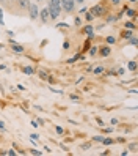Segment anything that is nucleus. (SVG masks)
I'll return each instance as SVG.
<instances>
[{
    "instance_id": "18",
    "label": "nucleus",
    "mask_w": 138,
    "mask_h": 156,
    "mask_svg": "<svg viewBox=\"0 0 138 156\" xmlns=\"http://www.w3.org/2000/svg\"><path fill=\"white\" fill-rule=\"evenodd\" d=\"M129 43H130V44H133V46H135V44L138 43V40H136V36H133V35H132L130 38H129Z\"/></svg>"
},
{
    "instance_id": "15",
    "label": "nucleus",
    "mask_w": 138,
    "mask_h": 156,
    "mask_svg": "<svg viewBox=\"0 0 138 156\" xmlns=\"http://www.w3.org/2000/svg\"><path fill=\"white\" fill-rule=\"evenodd\" d=\"M127 68L130 69V71H135V69H136V62H130V63L127 65Z\"/></svg>"
},
{
    "instance_id": "13",
    "label": "nucleus",
    "mask_w": 138,
    "mask_h": 156,
    "mask_svg": "<svg viewBox=\"0 0 138 156\" xmlns=\"http://www.w3.org/2000/svg\"><path fill=\"white\" fill-rule=\"evenodd\" d=\"M124 27H126V29H129V30H135V24L133 22H126Z\"/></svg>"
},
{
    "instance_id": "14",
    "label": "nucleus",
    "mask_w": 138,
    "mask_h": 156,
    "mask_svg": "<svg viewBox=\"0 0 138 156\" xmlns=\"http://www.w3.org/2000/svg\"><path fill=\"white\" fill-rule=\"evenodd\" d=\"M124 11L127 13V16H135V10H132V8H124Z\"/></svg>"
},
{
    "instance_id": "39",
    "label": "nucleus",
    "mask_w": 138,
    "mask_h": 156,
    "mask_svg": "<svg viewBox=\"0 0 138 156\" xmlns=\"http://www.w3.org/2000/svg\"><path fill=\"white\" fill-rule=\"evenodd\" d=\"M76 2H77V3H83V2H85V0H76Z\"/></svg>"
},
{
    "instance_id": "10",
    "label": "nucleus",
    "mask_w": 138,
    "mask_h": 156,
    "mask_svg": "<svg viewBox=\"0 0 138 156\" xmlns=\"http://www.w3.org/2000/svg\"><path fill=\"white\" fill-rule=\"evenodd\" d=\"M132 35H133V33H132V30L126 29V32H123V38H124V40H129V38H130Z\"/></svg>"
},
{
    "instance_id": "32",
    "label": "nucleus",
    "mask_w": 138,
    "mask_h": 156,
    "mask_svg": "<svg viewBox=\"0 0 138 156\" xmlns=\"http://www.w3.org/2000/svg\"><path fill=\"white\" fill-rule=\"evenodd\" d=\"M0 129H2V131H3V129H5V123H3V122H2V120H0Z\"/></svg>"
},
{
    "instance_id": "20",
    "label": "nucleus",
    "mask_w": 138,
    "mask_h": 156,
    "mask_svg": "<svg viewBox=\"0 0 138 156\" xmlns=\"http://www.w3.org/2000/svg\"><path fill=\"white\" fill-rule=\"evenodd\" d=\"M104 71H105V69H104L102 66H97V68L94 69V74H100V73H104Z\"/></svg>"
},
{
    "instance_id": "25",
    "label": "nucleus",
    "mask_w": 138,
    "mask_h": 156,
    "mask_svg": "<svg viewBox=\"0 0 138 156\" xmlns=\"http://www.w3.org/2000/svg\"><path fill=\"white\" fill-rule=\"evenodd\" d=\"M30 137H32V140H35V142H36V140H39V136H38V134H32Z\"/></svg>"
},
{
    "instance_id": "21",
    "label": "nucleus",
    "mask_w": 138,
    "mask_h": 156,
    "mask_svg": "<svg viewBox=\"0 0 138 156\" xmlns=\"http://www.w3.org/2000/svg\"><path fill=\"white\" fill-rule=\"evenodd\" d=\"M129 150H132V151H136V144H135V142H132L130 145H129Z\"/></svg>"
},
{
    "instance_id": "2",
    "label": "nucleus",
    "mask_w": 138,
    "mask_h": 156,
    "mask_svg": "<svg viewBox=\"0 0 138 156\" xmlns=\"http://www.w3.org/2000/svg\"><path fill=\"white\" fill-rule=\"evenodd\" d=\"M74 5H76V0H61V10H64L66 13L74 11Z\"/></svg>"
},
{
    "instance_id": "28",
    "label": "nucleus",
    "mask_w": 138,
    "mask_h": 156,
    "mask_svg": "<svg viewBox=\"0 0 138 156\" xmlns=\"http://www.w3.org/2000/svg\"><path fill=\"white\" fill-rule=\"evenodd\" d=\"M79 58H80V57H79V55H76V57H72V58H71V60H69V63H74V62H77V60H79Z\"/></svg>"
},
{
    "instance_id": "6",
    "label": "nucleus",
    "mask_w": 138,
    "mask_h": 156,
    "mask_svg": "<svg viewBox=\"0 0 138 156\" xmlns=\"http://www.w3.org/2000/svg\"><path fill=\"white\" fill-rule=\"evenodd\" d=\"M100 51H99V54L102 57H108L110 55V52H112V49H110V46H102V48H99Z\"/></svg>"
},
{
    "instance_id": "37",
    "label": "nucleus",
    "mask_w": 138,
    "mask_h": 156,
    "mask_svg": "<svg viewBox=\"0 0 138 156\" xmlns=\"http://www.w3.org/2000/svg\"><path fill=\"white\" fill-rule=\"evenodd\" d=\"M112 125H113V126L118 125V120H116V118H113V120H112Z\"/></svg>"
},
{
    "instance_id": "36",
    "label": "nucleus",
    "mask_w": 138,
    "mask_h": 156,
    "mask_svg": "<svg viewBox=\"0 0 138 156\" xmlns=\"http://www.w3.org/2000/svg\"><path fill=\"white\" fill-rule=\"evenodd\" d=\"M58 27H68V24H64V22H60V24H58Z\"/></svg>"
},
{
    "instance_id": "31",
    "label": "nucleus",
    "mask_w": 138,
    "mask_h": 156,
    "mask_svg": "<svg viewBox=\"0 0 138 156\" xmlns=\"http://www.w3.org/2000/svg\"><path fill=\"white\" fill-rule=\"evenodd\" d=\"M110 2H112L113 5H119V3H121V0H110Z\"/></svg>"
},
{
    "instance_id": "40",
    "label": "nucleus",
    "mask_w": 138,
    "mask_h": 156,
    "mask_svg": "<svg viewBox=\"0 0 138 156\" xmlns=\"http://www.w3.org/2000/svg\"><path fill=\"white\" fill-rule=\"evenodd\" d=\"M129 2H132V3H135V2H136V0H129Z\"/></svg>"
},
{
    "instance_id": "19",
    "label": "nucleus",
    "mask_w": 138,
    "mask_h": 156,
    "mask_svg": "<svg viewBox=\"0 0 138 156\" xmlns=\"http://www.w3.org/2000/svg\"><path fill=\"white\" fill-rule=\"evenodd\" d=\"M85 16H86V21H88V22H91V21L94 19V16H93V13H91V11H89V13H86Z\"/></svg>"
},
{
    "instance_id": "29",
    "label": "nucleus",
    "mask_w": 138,
    "mask_h": 156,
    "mask_svg": "<svg viewBox=\"0 0 138 156\" xmlns=\"http://www.w3.org/2000/svg\"><path fill=\"white\" fill-rule=\"evenodd\" d=\"M89 147H91V144H83V145H82V148H83V150H88Z\"/></svg>"
},
{
    "instance_id": "33",
    "label": "nucleus",
    "mask_w": 138,
    "mask_h": 156,
    "mask_svg": "<svg viewBox=\"0 0 138 156\" xmlns=\"http://www.w3.org/2000/svg\"><path fill=\"white\" fill-rule=\"evenodd\" d=\"M71 99H72V101H79V98H77L76 95H71Z\"/></svg>"
},
{
    "instance_id": "26",
    "label": "nucleus",
    "mask_w": 138,
    "mask_h": 156,
    "mask_svg": "<svg viewBox=\"0 0 138 156\" xmlns=\"http://www.w3.org/2000/svg\"><path fill=\"white\" fill-rule=\"evenodd\" d=\"M113 21H116V17H115V16H108V19H107V22L110 24V22H113Z\"/></svg>"
},
{
    "instance_id": "23",
    "label": "nucleus",
    "mask_w": 138,
    "mask_h": 156,
    "mask_svg": "<svg viewBox=\"0 0 138 156\" xmlns=\"http://www.w3.org/2000/svg\"><path fill=\"white\" fill-rule=\"evenodd\" d=\"M55 131H57V134H63V133H64L61 126H57V128H55Z\"/></svg>"
},
{
    "instance_id": "11",
    "label": "nucleus",
    "mask_w": 138,
    "mask_h": 156,
    "mask_svg": "<svg viewBox=\"0 0 138 156\" xmlns=\"http://www.w3.org/2000/svg\"><path fill=\"white\" fill-rule=\"evenodd\" d=\"M24 73H25L27 76H32L33 73H35V69H33L32 66H25V68H24Z\"/></svg>"
},
{
    "instance_id": "22",
    "label": "nucleus",
    "mask_w": 138,
    "mask_h": 156,
    "mask_svg": "<svg viewBox=\"0 0 138 156\" xmlns=\"http://www.w3.org/2000/svg\"><path fill=\"white\" fill-rule=\"evenodd\" d=\"M93 140H96V142H102V140H104V137H102V136H94V137H93Z\"/></svg>"
},
{
    "instance_id": "35",
    "label": "nucleus",
    "mask_w": 138,
    "mask_h": 156,
    "mask_svg": "<svg viewBox=\"0 0 138 156\" xmlns=\"http://www.w3.org/2000/svg\"><path fill=\"white\" fill-rule=\"evenodd\" d=\"M74 22H76V25H79V24H80V19H79V17H76V19H74Z\"/></svg>"
},
{
    "instance_id": "27",
    "label": "nucleus",
    "mask_w": 138,
    "mask_h": 156,
    "mask_svg": "<svg viewBox=\"0 0 138 156\" xmlns=\"http://www.w3.org/2000/svg\"><path fill=\"white\" fill-rule=\"evenodd\" d=\"M39 76H41L42 79H47V74H45V71H39Z\"/></svg>"
},
{
    "instance_id": "41",
    "label": "nucleus",
    "mask_w": 138,
    "mask_h": 156,
    "mask_svg": "<svg viewBox=\"0 0 138 156\" xmlns=\"http://www.w3.org/2000/svg\"><path fill=\"white\" fill-rule=\"evenodd\" d=\"M2 2H5V0H2Z\"/></svg>"
},
{
    "instance_id": "30",
    "label": "nucleus",
    "mask_w": 138,
    "mask_h": 156,
    "mask_svg": "<svg viewBox=\"0 0 138 156\" xmlns=\"http://www.w3.org/2000/svg\"><path fill=\"white\" fill-rule=\"evenodd\" d=\"M30 153H32V154H41V150H32Z\"/></svg>"
},
{
    "instance_id": "12",
    "label": "nucleus",
    "mask_w": 138,
    "mask_h": 156,
    "mask_svg": "<svg viewBox=\"0 0 138 156\" xmlns=\"http://www.w3.org/2000/svg\"><path fill=\"white\" fill-rule=\"evenodd\" d=\"M113 142H115V140H113V139H110V137H104V140H102L104 145H112Z\"/></svg>"
},
{
    "instance_id": "24",
    "label": "nucleus",
    "mask_w": 138,
    "mask_h": 156,
    "mask_svg": "<svg viewBox=\"0 0 138 156\" xmlns=\"http://www.w3.org/2000/svg\"><path fill=\"white\" fill-rule=\"evenodd\" d=\"M63 49H64V51L69 49V41H64V43H63Z\"/></svg>"
},
{
    "instance_id": "9",
    "label": "nucleus",
    "mask_w": 138,
    "mask_h": 156,
    "mask_svg": "<svg viewBox=\"0 0 138 156\" xmlns=\"http://www.w3.org/2000/svg\"><path fill=\"white\" fill-rule=\"evenodd\" d=\"M16 2L19 3V6H21V8H24V10H25V8H29V5H30L29 0H16Z\"/></svg>"
},
{
    "instance_id": "5",
    "label": "nucleus",
    "mask_w": 138,
    "mask_h": 156,
    "mask_svg": "<svg viewBox=\"0 0 138 156\" xmlns=\"http://www.w3.org/2000/svg\"><path fill=\"white\" fill-rule=\"evenodd\" d=\"M39 16H41V21L45 24L49 19H50V14H49V8H44V10L39 11Z\"/></svg>"
},
{
    "instance_id": "3",
    "label": "nucleus",
    "mask_w": 138,
    "mask_h": 156,
    "mask_svg": "<svg viewBox=\"0 0 138 156\" xmlns=\"http://www.w3.org/2000/svg\"><path fill=\"white\" fill-rule=\"evenodd\" d=\"M91 13H93L94 17H99V16H104L107 13V8L102 6V5H96V6L91 8Z\"/></svg>"
},
{
    "instance_id": "7",
    "label": "nucleus",
    "mask_w": 138,
    "mask_h": 156,
    "mask_svg": "<svg viewBox=\"0 0 138 156\" xmlns=\"http://www.w3.org/2000/svg\"><path fill=\"white\" fill-rule=\"evenodd\" d=\"M13 52H16V54H24V48H22L21 44L13 43Z\"/></svg>"
},
{
    "instance_id": "38",
    "label": "nucleus",
    "mask_w": 138,
    "mask_h": 156,
    "mask_svg": "<svg viewBox=\"0 0 138 156\" xmlns=\"http://www.w3.org/2000/svg\"><path fill=\"white\" fill-rule=\"evenodd\" d=\"M6 154H16V151L14 150H10V151H6Z\"/></svg>"
},
{
    "instance_id": "16",
    "label": "nucleus",
    "mask_w": 138,
    "mask_h": 156,
    "mask_svg": "<svg viewBox=\"0 0 138 156\" xmlns=\"http://www.w3.org/2000/svg\"><path fill=\"white\" fill-rule=\"evenodd\" d=\"M97 49H99V48H96V46H91V48H89V55H96Z\"/></svg>"
},
{
    "instance_id": "8",
    "label": "nucleus",
    "mask_w": 138,
    "mask_h": 156,
    "mask_svg": "<svg viewBox=\"0 0 138 156\" xmlns=\"http://www.w3.org/2000/svg\"><path fill=\"white\" fill-rule=\"evenodd\" d=\"M83 32H85V33H88V36H89V38H94V33H93V25H91V24L85 27V29H83Z\"/></svg>"
},
{
    "instance_id": "1",
    "label": "nucleus",
    "mask_w": 138,
    "mask_h": 156,
    "mask_svg": "<svg viewBox=\"0 0 138 156\" xmlns=\"http://www.w3.org/2000/svg\"><path fill=\"white\" fill-rule=\"evenodd\" d=\"M47 8H49L50 19H57V17L61 14V0H50Z\"/></svg>"
},
{
    "instance_id": "17",
    "label": "nucleus",
    "mask_w": 138,
    "mask_h": 156,
    "mask_svg": "<svg viewBox=\"0 0 138 156\" xmlns=\"http://www.w3.org/2000/svg\"><path fill=\"white\" fill-rule=\"evenodd\" d=\"M107 43L108 44H115L116 43V38H115V36H107Z\"/></svg>"
},
{
    "instance_id": "4",
    "label": "nucleus",
    "mask_w": 138,
    "mask_h": 156,
    "mask_svg": "<svg viewBox=\"0 0 138 156\" xmlns=\"http://www.w3.org/2000/svg\"><path fill=\"white\" fill-rule=\"evenodd\" d=\"M29 11H30V17H32V19H38V16H39L38 5H36V3H30L29 5Z\"/></svg>"
},
{
    "instance_id": "34",
    "label": "nucleus",
    "mask_w": 138,
    "mask_h": 156,
    "mask_svg": "<svg viewBox=\"0 0 138 156\" xmlns=\"http://www.w3.org/2000/svg\"><path fill=\"white\" fill-rule=\"evenodd\" d=\"M32 125H33V126H35V128H38V126H39V123H38V122H35V120H33V122H32Z\"/></svg>"
}]
</instances>
